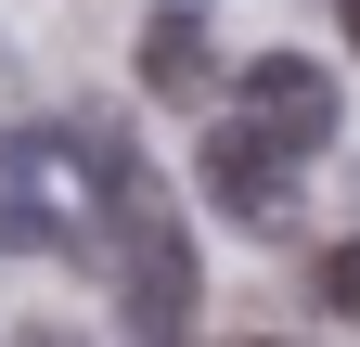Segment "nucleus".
Returning <instances> with one entry per match:
<instances>
[{"label": "nucleus", "mask_w": 360, "mask_h": 347, "mask_svg": "<svg viewBox=\"0 0 360 347\" xmlns=\"http://www.w3.org/2000/svg\"><path fill=\"white\" fill-rule=\"evenodd\" d=\"M142 91H155V103H206V91H219L206 13H155V26H142Z\"/></svg>", "instance_id": "4"}, {"label": "nucleus", "mask_w": 360, "mask_h": 347, "mask_svg": "<svg viewBox=\"0 0 360 347\" xmlns=\"http://www.w3.org/2000/svg\"><path fill=\"white\" fill-rule=\"evenodd\" d=\"M245 116L270 129V142L322 155L335 129H347V91H335V65H296V52H257V65H245Z\"/></svg>", "instance_id": "3"}, {"label": "nucleus", "mask_w": 360, "mask_h": 347, "mask_svg": "<svg viewBox=\"0 0 360 347\" xmlns=\"http://www.w3.org/2000/svg\"><path fill=\"white\" fill-rule=\"evenodd\" d=\"M309 296H322L335 322H360V232H347V244H322V270H309Z\"/></svg>", "instance_id": "5"}, {"label": "nucleus", "mask_w": 360, "mask_h": 347, "mask_svg": "<svg viewBox=\"0 0 360 347\" xmlns=\"http://www.w3.org/2000/svg\"><path fill=\"white\" fill-rule=\"evenodd\" d=\"M13 347H90V334H77V322H26Z\"/></svg>", "instance_id": "6"}, {"label": "nucleus", "mask_w": 360, "mask_h": 347, "mask_svg": "<svg viewBox=\"0 0 360 347\" xmlns=\"http://www.w3.org/2000/svg\"><path fill=\"white\" fill-rule=\"evenodd\" d=\"M193 193H206L232 232L283 244V232H296V206H309V167H296V142H270L257 116H219L206 142H193Z\"/></svg>", "instance_id": "1"}, {"label": "nucleus", "mask_w": 360, "mask_h": 347, "mask_svg": "<svg viewBox=\"0 0 360 347\" xmlns=\"http://www.w3.org/2000/svg\"><path fill=\"white\" fill-rule=\"evenodd\" d=\"M335 26H347V52H360V0H335Z\"/></svg>", "instance_id": "7"}, {"label": "nucleus", "mask_w": 360, "mask_h": 347, "mask_svg": "<svg viewBox=\"0 0 360 347\" xmlns=\"http://www.w3.org/2000/svg\"><path fill=\"white\" fill-rule=\"evenodd\" d=\"M232 347H283V334H232Z\"/></svg>", "instance_id": "8"}, {"label": "nucleus", "mask_w": 360, "mask_h": 347, "mask_svg": "<svg viewBox=\"0 0 360 347\" xmlns=\"http://www.w3.org/2000/svg\"><path fill=\"white\" fill-rule=\"evenodd\" d=\"M65 155L77 142H0V257H77L90 244V219L52 206V181H77Z\"/></svg>", "instance_id": "2"}]
</instances>
